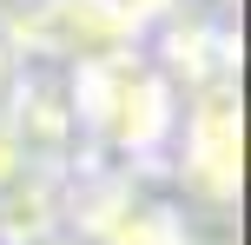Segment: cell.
Masks as SVG:
<instances>
[{
  "label": "cell",
  "mask_w": 251,
  "mask_h": 245,
  "mask_svg": "<svg viewBox=\"0 0 251 245\" xmlns=\"http://www.w3.org/2000/svg\"><path fill=\"white\" fill-rule=\"evenodd\" d=\"M178 172L192 179V192L231 206L245 179V126H238V86H199L192 106L178 113Z\"/></svg>",
  "instance_id": "7a4b0ae2"
},
{
  "label": "cell",
  "mask_w": 251,
  "mask_h": 245,
  "mask_svg": "<svg viewBox=\"0 0 251 245\" xmlns=\"http://www.w3.org/2000/svg\"><path fill=\"white\" fill-rule=\"evenodd\" d=\"M66 93H73L79 133H100L126 159H152L178 133V86L165 80V66L152 60V53H139V47L73 66Z\"/></svg>",
  "instance_id": "6da1fadb"
},
{
  "label": "cell",
  "mask_w": 251,
  "mask_h": 245,
  "mask_svg": "<svg viewBox=\"0 0 251 245\" xmlns=\"http://www.w3.org/2000/svg\"><path fill=\"white\" fill-rule=\"evenodd\" d=\"M100 232H106V245H185V225L172 212H159V206H126Z\"/></svg>",
  "instance_id": "277c9868"
},
{
  "label": "cell",
  "mask_w": 251,
  "mask_h": 245,
  "mask_svg": "<svg viewBox=\"0 0 251 245\" xmlns=\"http://www.w3.org/2000/svg\"><path fill=\"white\" fill-rule=\"evenodd\" d=\"M113 7H119V13H126V20H132V27H139V33H146V27H152V20H172V13H178V7H185V0H113Z\"/></svg>",
  "instance_id": "5b68a950"
},
{
  "label": "cell",
  "mask_w": 251,
  "mask_h": 245,
  "mask_svg": "<svg viewBox=\"0 0 251 245\" xmlns=\"http://www.w3.org/2000/svg\"><path fill=\"white\" fill-rule=\"evenodd\" d=\"M26 172V153H20V139H13V126H7V113H0V192H7L13 179Z\"/></svg>",
  "instance_id": "8992f818"
},
{
  "label": "cell",
  "mask_w": 251,
  "mask_h": 245,
  "mask_svg": "<svg viewBox=\"0 0 251 245\" xmlns=\"http://www.w3.org/2000/svg\"><path fill=\"white\" fill-rule=\"evenodd\" d=\"M13 40V53H40V60H66V66H86V60H106V53H126L139 47V27L126 20L113 0H33L26 20L0 27Z\"/></svg>",
  "instance_id": "3957f363"
},
{
  "label": "cell",
  "mask_w": 251,
  "mask_h": 245,
  "mask_svg": "<svg viewBox=\"0 0 251 245\" xmlns=\"http://www.w3.org/2000/svg\"><path fill=\"white\" fill-rule=\"evenodd\" d=\"M20 73H26V60H20V53H13V40L0 33V100H7V93H13V80H20Z\"/></svg>",
  "instance_id": "52a82bcc"
}]
</instances>
